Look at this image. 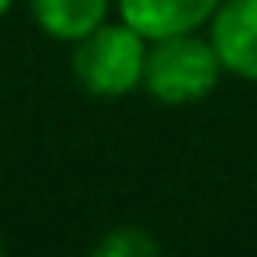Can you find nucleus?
<instances>
[{
  "mask_svg": "<svg viewBox=\"0 0 257 257\" xmlns=\"http://www.w3.org/2000/svg\"><path fill=\"white\" fill-rule=\"evenodd\" d=\"M225 68L221 56L209 40V32H177L149 40V60H145V92L165 104V108H185L205 100L221 84Z\"/></svg>",
  "mask_w": 257,
  "mask_h": 257,
  "instance_id": "f03ea898",
  "label": "nucleus"
},
{
  "mask_svg": "<svg viewBox=\"0 0 257 257\" xmlns=\"http://www.w3.org/2000/svg\"><path fill=\"white\" fill-rule=\"evenodd\" d=\"M221 0H116V16L133 24L145 40L177 36V32H201L209 28Z\"/></svg>",
  "mask_w": 257,
  "mask_h": 257,
  "instance_id": "20e7f679",
  "label": "nucleus"
},
{
  "mask_svg": "<svg viewBox=\"0 0 257 257\" xmlns=\"http://www.w3.org/2000/svg\"><path fill=\"white\" fill-rule=\"evenodd\" d=\"M0 253H4V241H0Z\"/></svg>",
  "mask_w": 257,
  "mask_h": 257,
  "instance_id": "6e6552de",
  "label": "nucleus"
},
{
  "mask_svg": "<svg viewBox=\"0 0 257 257\" xmlns=\"http://www.w3.org/2000/svg\"><path fill=\"white\" fill-rule=\"evenodd\" d=\"M205 32L221 56L225 76L257 84V0H221Z\"/></svg>",
  "mask_w": 257,
  "mask_h": 257,
  "instance_id": "7ed1b4c3",
  "label": "nucleus"
},
{
  "mask_svg": "<svg viewBox=\"0 0 257 257\" xmlns=\"http://www.w3.org/2000/svg\"><path fill=\"white\" fill-rule=\"evenodd\" d=\"M149 40L120 16L104 20L72 44V80L96 100H120L145 84Z\"/></svg>",
  "mask_w": 257,
  "mask_h": 257,
  "instance_id": "f257e3e1",
  "label": "nucleus"
},
{
  "mask_svg": "<svg viewBox=\"0 0 257 257\" xmlns=\"http://www.w3.org/2000/svg\"><path fill=\"white\" fill-rule=\"evenodd\" d=\"M157 249H161V241L145 225H112L92 245V253H100V257H153Z\"/></svg>",
  "mask_w": 257,
  "mask_h": 257,
  "instance_id": "423d86ee",
  "label": "nucleus"
},
{
  "mask_svg": "<svg viewBox=\"0 0 257 257\" xmlns=\"http://www.w3.org/2000/svg\"><path fill=\"white\" fill-rule=\"evenodd\" d=\"M12 4H16V0H0V16H8V12H12Z\"/></svg>",
  "mask_w": 257,
  "mask_h": 257,
  "instance_id": "0eeeda50",
  "label": "nucleus"
},
{
  "mask_svg": "<svg viewBox=\"0 0 257 257\" xmlns=\"http://www.w3.org/2000/svg\"><path fill=\"white\" fill-rule=\"evenodd\" d=\"M24 4L32 24L56 44H76L116 12V0H24Z\"/></svg>",
  "mask_w": 257,
  "mask_h": 257,
  "instance_id": "39448f33",
  "label": "nucleus"
}]
</instances>
